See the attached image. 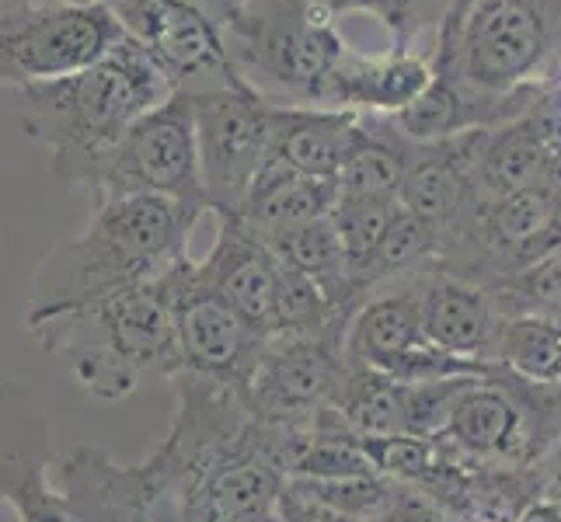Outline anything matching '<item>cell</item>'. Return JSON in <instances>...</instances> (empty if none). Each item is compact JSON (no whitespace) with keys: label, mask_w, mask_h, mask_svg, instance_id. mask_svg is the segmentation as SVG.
Wrapping results in <instances>:
<instances>
[{"label":"cell","mask_w":561,"mask_h":522,"mask_svg":"<svg viewBox=\"0 0 561 522\" xmlns=\"http://www.w3.org/2000/svg\"><path fill=\"white\" fill-rule=\"evenodd\" d=\"M199 217V209L164 196L91 202L81 234L56 241L35 268L25 306L28 335L38 341L123 289L161 279L188 258Z\"/></svg>","instance_id":"obj_1"},{"label":"cell","mask_w":561,"mask_h":522,"mask_svg":"<svg viewBox=\"0 0 561 522\" xmlns=\"http://www.w3.org/2000/svg\"><path fill=\"white\" fill-rule=\"evenodd\" d=\"M185 501L188 522H279L286 471L268 425L251 418L238 391L179 376V411L158 450Z\"/></svg>","instance_id":"obj_2"},{"label":"cell","mask_w":561,"mask_h":522,"mask_svg":"<svg viewBox=\"0 0 561 522\" xmlns=\"http://www.w3.org/2000/svg\"><path fill=\"white\" fill-rule=\"evenodd\" d=\"M175 91L147 49L126 32L123 43L91 70L18 88V119L25 137L49 153L53 178L77 188L105 150Z\"/></svg>","instance_id":"obj_3"},{"label":"cell","mask_w":561,"mask_h":522,"mask_svg":"<svg viewBox=\"0 0 561 522\" xmlns=\"http://www.w3.org/2000/svg\"><path fill=\"white\" fill-rule=\"evenodd\" d=\"M38 345L70 356L77 386L99 401H126L144 380H179L185 373L179 317L164 276L70 317Z\"/></svg>","instance_id":"obj_4"},{"label":"cell","mask_w":561,"mask_h":522,"mask_svg":"<svg viewBox=\"0 0 561 522\" xmlns=\"http://www.w3.org/2000/svg\"><path fill=\"white\" fill-rule=\"evenodd\" d=\"M238 77L273 105L321 108L353 46L314 0H248L220 25Z\"/></svg>","instance_id":"obj_5"},{"label":"cell","mask_w":561,"mask_h":522,"mask_svg":"<svg viewBox=\"0 0 561 522\" xmlns=\"http://www.w3.org/2000/svg\"><path fill=\"white\" fill-rule=\"evenodd\" d=\"M77 192H88L91 202L119 196H164L209 212L192 94L175 91L164 105L147 112L119 143L84 171Z\"/></svg>","instance_id":"obj_6"},{"label":"cell","mask_w":561,"mask_h":522,"mask_svg":"<svg viewBox=\"0 0 561 522\" xmlns=\"http://www.w3.org/2000/svg\"><path fill=\"white\" fill-rule=\"evenodd\" d=\"M558 60L561 0H481L447 73L502 98L545 84Z\"/></svg>","instance_id":"obj_7"},{"label":"cell","mask_w":561,"mask_h":522,"mask_svg":"<svg viewBox=\"0 0 561 522\" xmlns=\"http://www.w3.org/2000/svg\"><path fill=\"white\" fill-rule=\"evenodd\" d=\"M126 38L108 4L49 0L0 14V77L4 88L60 81L91 70Z\"/></svg>","instance_id":"obj_8"},{"label":"cell","mask_w":561,"mask_h":522,"mask_svg":"<svg viewBox=\"0 0 561 522\" xmlns=\"http://www.w3.org/2000/svg\"><path fill=\"white\" fill-rule=\"evenodd\" d=\"M203 188L213 217H241L251 188L273 158V102L255 88L192 94Z\"/></svg>","instance_id":"obj_9"},{"label":"cell","mask_w":561,"mask_h":522,"mask_svg":"<svg viewBox=\"0 0 561 522\" xmlns=\"http://www.w3.org/2000/svg\"><path fill=\"white\" fill-rule=\"evenodd\" d=\"M164 286L175 303L185 373L224 383L241 394L268 338L203 279L199 262H192V255L168 268Z\"/></svg>","instance_id":"obj_10"},{"label":"cell","mask_w":561,"mask_h":522,"mask_svg":"<svg viewBox=\"0 0 561 522\" xmlns=\"http://www.w3.org/2000/svg\"><path fill=\"white\" fill-rule=\"evenodd\" d=\"M108 8L179 91L244 84L230 63L220 22L196 0H115Z\"/></svg>","instance_id":"obj_11"},{"label":"cell","mask_w":561,"mask_h":522,"mask_svg":"<svg viewBox=\"0 0 561 522\" xmlns=\"http://www.w3.org/2000/svg\"><path fill=\"white\" fill-rule=\"evenodd\" d=\"M56 485L77 522H188L158 453L144 463H115L102 446H77L60 460Z\"/></svg>","instance_id":"obj_12"},{"label":"cell","mask_w":561,"mask_h":522,"mask_svg":"<svg viewBox=\"0 0 561 522\" xmlns=\"http://www.w3.org/2000/svg\"><path fill=\"white\" fill-rule=\"evenodd\" d=\"M342 338H268L241 401L262 425H314L345 376Z\"/></svg>","instance_id":"obj_13"},{"label":"cell","mask_w":561,"mask_h":522,"mask_svg":"<svg viewBox=\"0 0 561 522\" xmlns=\"http://www.w3.org/2000/svg\"><path fill=\"white\" fill-rule=\"evenodd\" d=\"M199 272L265 338H273L279 255L244 217H217V241L199 262Z\"/></svg>","instance_id":"obj_14"},{"label":"cell","mask_w":561,"mask_h":522,"mask_svg":"<svg viewBox=\"0 0 561 522\" xmlns=\"http://www.w3.org/2000/svg\"><path fill=\"white\" fill-rule=\"evenodd\" d=\"M502 306L489 286L433 268L422 289V327L425 338L443 352L471 359L481 366H499Z\"/></svg>","instance_id":"obj_15"},{"label":"cell","mask_w":561,"mask_h":522,"mask_svg":"<svg viewBox=\"0 0 561 522\" xmlns=\"http://www.w3.org/2000/svg\"><path fill=\"white\" fill-rule=\"evenodd\" d=\"M436 81V63L419 49L359 53L353 49L328 81L321 108L359 115H401Z\"/></svg>","instance_id":"obj_16"},{"label":"cell","mask_w":561,"mask_h":522,"mask_svg":"<svg viewBox=\"0 0 561 522\" xmlns=\"http://www.w3.org/2000/svg\"><path fill=\"white\" fill-rule=\"evenodd\" d=\"M363 115L314 105H273V158L311 178L339 182Z\"/></svg>","instance_id":"obj_17"},{"label":"cell","mask_w":561,"mask_h":522,"mask_svg":"<svg viewBox=\"0 0 561 522\" xmlns=\"http://www.w3.org/2000/svg\"><path fill=\"white\" fill-rule=\"evenodd\" d=\"M335 202H339V182L311 178V174L286 167L279 158H268L241 217L262 237H276L283 230L332 217Z\"/></svg>","instance_id":"obj_18"},{"label":"cell","mask_w":561,"mask_h":522,"mask_svg":"<svg viewBox=\"0 0 561 522\" xmlns=\"http://www.w3.org/2000/svg\"><path fill=\"white\" fill-rule=\"evenodd\" d=\"M419 143L394 126L391 115H363L359 137L339 174V196L401 199Z\"/></svg>","instance_id":"obj_19"},{"label":"cell","mask_w":561,"mask_h":522,"mask_svg":"<svg viewBox=\"0 0 561 522\" xmlns=\"http://www.w3.org/2000/svg\"><path fill=\"white\" fill-rule=\"evenodd\" d=\"M554 140L558 132L540 115V105L530 115H524V119L492 129L485 161H481L478 171V196L495 199V196H510V192L537 188Z\"/></svg>","instance_id":"obj_20"},{"label":"cell","mask_w":561,"mask_h":522,"mask_svg":"<svg viewBox=\"0 0 561 522\" xmlns=\"http://www.w3.org/2000/svg\"><path fill=\"white\" fill-rule=\"evenodd\" d=\"M265 241L273 244V251L283 262L300 268L307 279H314L324 289V297L335 303V311L350 321V314L359 303L356 272H353V258H350V251H345L332 217L283 230V234L265 237Z\"/></svg>","instance_id":"obj_21"},{"label":"cell","mask_w":561,"mask_h":522,"mask_svg":"<svg viewBox=\"0 0 561 522\" xmlns=\"http://www.w3.org/2000/svg\"><path fill=\"white\" fill-rule=\"evenodd\" d=\"M332 408L356 436H401L404 383L377 370H366L359 362H350L332 397Z\"/></svg>","instance_id":"obj_22"},{"label":"cell","mask_w":561,"mask_h":522,"mask_svg":"<svg viewBox=\"0 0 561 522\" xmlns=\"http://www.w3.org/2000/svg\"><path fill=\"white\" fill-rule=\"evenodd\" d=\"M443 255V234L436 227H430L425 220H419L415 212H409L401 206L398 220L387 227L383 241L377 244V251L356 268V289L359 300L370 293L374 286L419 272L425 265H439Z\"/></svg>","instance_id":"obj_23"},{"label":"cell","mask_w":561,"mask_h":522,"mask_svg":"<svg viewBox=\"0 0 561 522\" xmlns=\"http://www.w3.org/2000/svg\"><path fill=\"white\" fill-rule=\"evenodd\" d=\"M499 366L530 383L561 386V321L506 314L499 338Z\"/></svg>","instance_id":"obj_24"},{"label":"cell","mask_w":561,"mask_h":522,"mask_svg":"<svg viewBox=\"0 0 561 522\" xmlns=\"http://www.w3.org/2000/svg\"><path fill=\"white\" fill-rule=\"evenodd\" d=\"M314 4L324 8L332 18H345V14L374 18L391 35V49H419L422 38L436 49V35L450 0H314Z\"/></svg>","instance_id":"obj_25"},{"label":"cell","mask_w":561,"mask_h":522,"mask_svg":"<svg viewBox=\"0 0 561 522\" xmlns=\"http://www.w3.org/2000/svg\"><path fill=\"white\" fill-rule=\"evenodd\" d=\"M401 199H380V196H339L332 223L339 237L353 258V272L374 255L377 244L383 241L387 227L398 220ZM359 293V289H356Z\"/></svg>","instance_id":"obj_26"},{"label":"cell","mask_w":561,"mask_h":522,"mask_svg":"<svg viewBox=\"0 0 561 522\" xmlns=\"http://www.w3.org/2000/svg\"><path fill=\"white\" fill-rule=\"evenodd\" d=\"M363 453L370 456L374 471L398 485H425L439 471V446L422 436H359Z\"/></svg>","instance_id":"obj_27"},{"label":"cell","mask_w":561,"mask_h":522,"mask_svg":"<svg viewBox=\"0 0 561 522\" xmlns=\"http://www.w3.org/2000/svg\"><path fill=\"white\" fill-rule=\"evenodd\" d=\"M502 314H537L561 321V251L519 268L492 289Z\"/></svg>","instance_id":"obj_28"},{"label":"cell","mask_w":561,"mask_h":522,"mask_svg":"<svg viewBox=\"0 0 561 522\" xmlns=\"http://www.w3.org/2000/svg\"><path fill=\"white\" fill-rule=\"evenodd\" d=\"M478 376H450V380H425L404 383V432L422 439H439L447 432L460 394L468 391Z\"/></svg>","instance_id":"obj_29"},{"label":"cell","mask_w":561,"mask_h":522,"mask_svg":"<svg viewBox=\"0 0 561 522\" xmlns=\"http://www.w3.org/2000/svg\"><path fill=\"white\" fill-rule=\"evenodd\" d=\"M478 4H481V0H450V4H447V14H443V25H439V35H436V49H433L436 73H447L454 67V56H457V46L463 38V28H468Z\"/></svg>","instance_id":"obj_30"},{"label":"cell","mask_w":561,"mask_h":522,"mask_svg":"<svg viewBox=\"0 0 561 522\" xmlns=\"http://www.w3.org/2000/svg\"><path fill=\"white\" fill-rule=\"evenodd\" d=\"M279 522H359V519H350V515L321 506V501L300 495L297 488H289V480H286V491L279 501Z\"/></svg>","instance_id":"obj_31"},{"label":"cell","mask_w":561,"mask_h":522,"mask_svg":"<svg viewBox=\"0 0 561 522\" xmlns=\"http://www.w3.org/2000/svg\"><path fill=\"white\" fill-rule=\"evenodd\" d=\"M540 115L548 119V126L561 137V60L545 81V98H540Z\"/></svg>","instance_id":"obj_32"},{"label":"cell","mask_w":561,"mask_h":522,"mask_svg":"<svg viewBox=\"0 0 561 522\" xmlns=\"http://www.w3.org/2000/svg\"><path fill=\"white\" fill-rule=\"evenodd\" d=\"M545 196L561 209V137L551 143L548 150V161H545V174H540V185H537Z\"/></svg>","instance_id":"obj_33"},{"label":"cell","mask_w":561,"mask_h":522,"mask_svg":"<svg viewBox=\"0 0 561 522\" xmlns=\"http://www.w3.org/2000/svg\"><path fill=\"white\" fill-rule=\"evenodd\" d=\"M513 522H561V501H554V498L534 501V506H527Z\"/></svg>","instance_id":"obj_34"},{"label":"cell","mask_w":561,"mask_h":522,"mask_svg":"<svg viewBox=\"0 0 561 522\" xmlns=\"http://www.w3.org/2000/svg\"><path fill=\"white\" fill-rule=\"evenodd\" d=\"M196 4H203V8H206V11H209V14L217 18V22L224 25L227 18L234 14V11H238L241 4H248V0H196Z\"/></svg>","instance_id":"obj_35"},{"label":"cell","mask_w":561,"mask_h":522,"mask_svg":"<svg viewBox=\"0 0 561 522\" xmlns=\"http://www.w3.org/2000/svg\"><path fill=\"white\" fill-rule=\"evenodd\" d=\"M32 4V0H4V11H0V14H8V11H22V8H28Z\"/></svg>","instance_id":"obj_36"},{"label":"cell","mask_w":561,"mask_h":522,"mask_svg":"<svg viewBox=\"0 0 561 522\" xmlns=\"http://www.w3.org/2000/svg\"><path fill=\"white\" fill-rule=\"evenodd\" d=\"M460 522H502V519H495V515H481V512H474V515H468V519H460Z\"/></svg>","instance_id":"obj_37"},{"label":"cell","mask_w":561,"mask_h":522,"mask_svg":"<svg viewBox=\"0 0 561 522\" xmlns=\"http://www.w3.org/2000/svg\"><path fill=\"white\" fill-rule=\"evenodd\" d=\"M84 4H115V0H84Z\"/></svg>","instance_id":"obj_38"},{"label":"cell","mask_w":561,"mask_h":522,"mask_svg":"<svg viewBox=\"0 0 561 522\" xmlns=\"http://www.w3.org/2000/svg\"><path fill=\"white\" fill-rule=\"evenodd\" d=\"M554 501H561V471H558V498Z\"/></svg>","instance_id":"obj_39"}]
</instances>
